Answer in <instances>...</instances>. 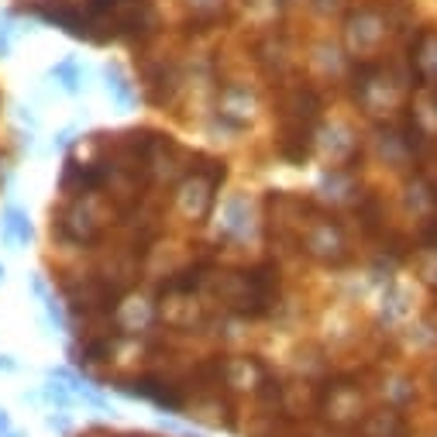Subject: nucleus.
I'll return each mask as SVG.
<instances>
[{"label":"nucleus","mask_w":437,"mask_h":437,"mask_svg":"<svg viewBox=\"0 0 437 437\" xmlns=\"http://www.w3.org/2000/svg\"><path fill=\"white\" fill-rule=\"evenodd\" d=\"M52 80H59L66 93H76V90H80V66H76L73 59H66V62H59V66L52 69Z\"/></svg>","instance_id":"nucleus-3"},{"label":"nucleus","mask_w":437,"mask_h":437,"mask_svg":"<svg viewBox=\"0 0 437 437\" xmlns=\"http://www.w3.org/2000/svg\"><path fill=\"white\" fill-rule=\"evenodd\" d=\"M0 437H28V434H21V430H8V434H0Z\"/></svg>","instance_id":"nucleus-9"},{"label":"nucleus","mask_w":437,"mask_h":437,"mask_svg":"<svg viewBox=\"0 0 437 437\" xmlns=\"http://www.w3.org/2000/svg\"><path fill=\"white\" fill-rule=\"evenodd\" d=\"M42 399H49L52 406H59V410H66V406L73 403V389H69V386H62L59 379H49V386L42 389Z\"/></svg>","instance_id":"nucleus-4"},{"label":"nucleus","mask_w":437,"mask_h":437,"mask_svg":"<svg viewBox=\"0 0 437 437\" xmlns=\"http://www.w3.org/2000/svg\"><path fill=\"white\" fill-rule=\"evenodd\" d=\"M107 76H110V90H114V97H117L121 104H128V100H131V93H128V83H124V76H121L117 69H107Z\"/></svg>","instance_id":"nucleus-5"},{"label":"nucleus","mask_w":437,"mask_h":437,"mask_svg":"<svg viewBox=\"0 0 437 437\" xmlns=\"http://www.w3.org/2000/svg\"><path fill=\"white\" fill-rule=\"evenodd\" d=\"M32 221L21 206H8L4 217H0V238L11 241V245H28L32 241Z\"/></svg>","instance_id":"nucleus-1"},{"label":"nucleus","mask_w":437,"mask_h":437,"mask_svg":"<svg viewBox=\"0 0 437 437\" xmlns=\"http://www.w3.org/2000/svg\"><path fill=\"white\" fill-rule=\"evenodd\" d=\"M365 437H406V423L396 410H379L365 423Z\"/></svg>","instance_id":"nucleus-2"},{"label":"nucleus","mask_w":437,"mask_h":437,"mask_svg":"<svg viewBox=\"0 0 437 437\" xmlns=\"http://www.w3.org/2000/svg\"><path fill=\"white\" fill-rule=\"evenodd\" d=\"M11 430V416H8V410H0V434H8Z\"/></svg>","instance_id":"nucleus-8"},{"label":"nucleus","mask_w":437,"mask_h":437,"mask_svg":"<svg viewBox=\"0 0 437 437\" xmlns=\"http://www.w3.org/2000/svg\"><path fill=\"white\" fill-rule=\"evenodd\" d=\"M45 423H49L52 430H69V416H62V413H49Z\"/></svg>","instance_id":"nucleus-6"},{"label":"nucleus","mask_w":437,"mask_h":437,"mask_svg":"<svg viewBox=\"0 0 437 437\" xmlns=\"http://www.w3.org/2000/svg\"><path fill=\"white\" fill-rule=\"evenodd\" d=\"M0 279H4V265H0Z\"/></svg>","instance_id":"nucleus-10"},{"label":"nucleus","mask_w":437,"mask_h":437,"mask_svg":"<svg viewBox=\"0 0 437 437\" xmlns=\"http://www.w3.org/2000/svg\"><path fill=\"white\" fill-rule=\"evenodd\" d=\"M0 372H18V362L11 355H0Z\"/></svg>","instance_id":"nucleus-7"}]
</instances>
